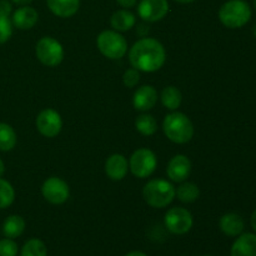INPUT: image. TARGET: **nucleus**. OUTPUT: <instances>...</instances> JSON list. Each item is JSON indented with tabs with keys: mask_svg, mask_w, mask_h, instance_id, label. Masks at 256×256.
Returning a JSON list of instances; mask_svg holds the SVG:
<instances>
[{
	"mask_svg": "<svg viewBox=\"0 0 256 256\" xmlns=\"http://www.w3.org/2000/svg\"><path fill=\"white\" fill-rule=\"evenodd\" d=\"M166 60L165 48L152 38L138 40L129 52V62L134 69L144 72H158Z\"/></svg>",
	"mask_w": 256,
	"mask_h": 256,
	"instance_id": "obj_1",
	"label": "nucleus"
},
{
	"mask_svg": "<svg viewBox=\"0 0 256 256\" xmlns=\"http://www.w3.org/2000/svg\"><path fill=\"white\" fill-rule=\"evenodd\" d=\"M162 130L168 139L176 144H185L194 136V125L192 120L179 112H172L165 116Z\"/></svg>",
	"mask_w": 256,
	"mask_h": 256,
	"instance_id": "obj_2",
	"label": "nucleus"
},
{
	"mask_svg": "<svg viewBox=\"0 0 256 256\" xmlns=\"http://www.w3.org/2000/svg\"><path fill=\"white\" fill-rule=\"evenodd\" d=\"M176 189L168 180L155 179L150 180L142 189V198L148 205L156 209L168 206L174 200Z\"/></svg>",
	"mask_w": 256,
	"mask_h": 256,
	"instance_id": "obj_3",
	"label": "nucleus"
},
{
	"mask_svg": "<svg viewBox=\"0 0 256 256\" xmlns=\"http://www.w3.org/2000/svg\"><path fill=\"white\" fill-rule=\"evenodd\" d=\"M252 18V9L244 0H229L219 10V19L230 29H238L246 24Z\"/></svg>",
	"mask_w": 256,
	"mask_h": 256,
	"instance_id": "obj_4",
	"label": "nucleus"
},
{
	"mask_svg": "<svg viewBox=\"0 0 256 256\" xmlns=\"http://www.w3.org/2000/svg\"><path fill=\"white\" fill-rule=\"evenodd\" d=\"M98 49L109 59H120L128 52V42L122 34L115 30H104L96 39Z\"/></svg>",
	"mask_w": 256,
	"mask_h": 256,
	"instance_id": "obj_5",
	"label": "nucleus"
},
{
	"mask_svg": "<svg viewBox=\"0 0 256 256\" xmlns=\"http://www.w3.org/2000/svg\"><path fill=\"white\" fill-rule=\"evenodd\" d=\"M35 54L39 62L46 66H58L64 59L62 45L52 36H44L38 42Z\"/></svg>",
	"mask_w": 256,
	"mask_h": 256,
	"instance_id": "obj_6",
	"label": "nucleus"
},
{
	"mask_svg": "<svg viewBox=\"0 0 256 256\" xmlns=\"http://www.w3.org/2000/svg\"><path fill=\"white\" fill-rule=\"evenodd\" d=\"M158 165L156 156L149 149H138L132 152L129 160V169L132 175L139 179H145L155 172Z\"/></svg>",
	"mask_w": 256,
	"mask_h": 256,
	"instance_id": "obj_7",
	"label": "nucleus"
},
{
	"mask_svg": "<svg viewBox=\"0 0 256 256\" xmlns=\"http://www.w3.org/2000/svg\"><path fill=\"white\" fill-rule=\"evenodd\" d=\"M164 222L172 234L184 235L192 228V215L184 208H172L165 214Z\"/></svg>",
	"mask_w": 256,
	"mask_h": 256,
	"instance_id": "obj_8",
	"label": "nucleus"
},
{
	"mask_svg": "<svg viewBox=\"0 0 256 256\" xmlns=\"http://www.w3.org/2000/svg\"><path fill=\"white\" fill-rule=\"evenodd\" d=\"M42 194L44 199L50 204H64L69 199V185L60 178L52 176L45 180L44 184H42Z\"/></svg>",
	"mask_w": 256,
	"mask_h": 256,
	"instance_id": "obj_9",
	"label": "nucleus"
},
{
	"mask_svg": "<svg viewBox=\"0 0 256 256\" xmlns=\"http://www.w3.org/2000/svg\"><path fill=\"white\" fill-rule=\"evenodd\" d=\"M35 124L40 134L46 138H54L62 132V120L56 110L45 109L38 115Z\"/></svg>",
	"mask_w": 256,
	"mask_h": 256,
	"instance_id": "obj_10",
	"label": "nucleus"
},
{
	"mask_svg": "<svg viewBox=\"0 0 256 256\" xmlns=\"http://www.w3.org/2000/svg\"><path fill=\"white\" fill-rule=\"evenodd\" d=\"M169 12L168 0H140L138 14L144 22H155L165 18Z\"/></svg>",
	"mask_w": 256,
	"mask_h": 256,
	"instance_id": "obj_11",
	"label": "nucleus"
},
{
	"mask_svg": "<svg viewBox=\"0 0 256 256\" xmlns=\"http://www.w3.org/2000/svg\"><path fill=\"white\" fill-rule=\"evenodd\" d=\"M192 172V162L185 155H175L172 158L166 168V174L170 180L175 182H182L189 178Z\"/></svg>",
	"mask_w": 256,
	"mask_h": 256,
	"instance_id": "obj_12",
	"label": "nucleus"
},
{
	"mask_svg": "<svg viewBox=\"0 0 256 256\" xmlns=\"http://www.w3.org/2000/svg\"><path fill=\"white\" fill-rule=\"evenodd\" d=\"M158 102V92L152 85H144L140 86L136 92H134L132 98V104L134 108L139 112H148L152 109Z\"/></svg>",
	"mask_w": 256,
	"mask_h": 256,
	"instance_id": "obj_13",
	"label": "nucleus"
},
{
	"mask_svg": "<svg viewBox=\"0 0 256 256\" xmlns=\"http://www.w3.org/2000/svg\"><path fill=\"white\" fill-rule=\"evenodd\" d=\"M128 170H129V164L126 158L122 154H112L105 162V172L108 178L114 182H120L124 179L128 174Z\"/></svg>",
	"mask_w": 256,
	"mask_h": 256,
	"instance_id": "obj_14",
	"label": "nucleus"
},
{
	"mask_svg": "<svg viewBox=\"0 0 256 256\" xmlns=\"http://www.w3.org/2000/svg\"><path fill=\"white\" fill-rule=\"evenodd\" d=\"M38 19H39V14L36 10L28 5L19 8L12 14V24L20 30H29L34 28L38 22Z\"/></svg>",
	"mask_w": 256,
	"mask_h": 256,
	"instance_id": "obj_15",
	"label": "nucleus"
},
{
	"mask_svg": "<svg viewBox=\"0 0 256 256\" xmlns=\"http://www.w3.org/2000/svg\"><path fill=\"white\" fill-rule=\"evenodd\" d=\"M219 226L222 232L228 236H239L244 230V220L235 212H228L220 218Z\"/></svg>",
	"mask_w": 256,
	"mask_h": 256,
	"instance_id": "obj_16",
	"label": "nucleus"
},
{
	"mask_svg": "<svg viewBox=\"0 0 256 256\" xmlns=\"http://www.w3.org/2000/svg\"><path fill=\"white\" fill-rule=\"evenodd\" d=\"M232 256H256V235H240L232 244Z\"/></svg>",
	"mask_w": 256,
	"mask_h": 256,
	"instance_id": "obj_17",
	"label": "nucleus"
},
{
	"mask_svg": "<svg viewBox=\"0 0 256 256\" xmlns=\"http://www.w3.org/2000/svg\"><path fill=\"white\" fill-rule=\"evenodd\" d=\"M46 4L56 16L70 18L76 14L80 0H46Z\"/></svg>",
	"mask_w": 256,
	"mask_h": 256,
	"instance_id": "obj_18",
	"label": "nucleus"
},
{
	"mask_svg": "<svg viewBox=\"0 0 256 256\" xmlns=\"http://www.w3.org/2000/svg\"><path fill=\"white\" fill-rule=\"evenodd\" d=\"M135 15L126 9L118 10L112 15L110 24L114 28L115 32H128L135 25Z\"/></svg>",
	"mask_w": 256,
	"mask_h": 256,
	"instance_id": "obj_19",
	"label": "nucleus"
},
{
	"mask_svg": "<svg viewBox=\"0 0 256 256\" xmlns=\"http://www.w3.org/2000/svg\"><path fill=\"white\" fill-rule=\"evenodd\" d=\"M25 230V220L20 215H10L5 219L2 225V232L9 239L19 238Z\"/></svg>",
	"mask_w": 256,
	"mask_h": 256,
	"instance_id": "obj_20",
	"label": "nucleus"
},
{
	"mask_svg": "<svg viewBox=\"0 0 256 256\" xmlns=\"http://www.w3.org/2000/svg\"><path fill=\"white\" fill-rule=\"evenodd\" d=\"M162 102L166 109L176 110L182 104V92L175 86H166L162 92Z\"/></svg>",
	"mask_w": 256,
	"mask_h": 256,
	"instance_id": "obj_21",
	"label": "nucleus"
},
{
	"mask_svg": "<svg viewBox=\"0 0 256 256\" xmlns=\"http://www.w3.org/2000/svg\"><path fill=\"white\" fill-rule=\"evenodd\" d=\"M16 145V134L6 122H0V150L10 152Z\"/></svg>",
	"mask_w": 256,
	"mask_h": 256,
	"instance_id": "obj_22",
	"label": "nucleus"
},
{
	"mask_svg": "<svg viewBox=\"0 0 256 256\" xmlns=\"http://www.w3.org/2000/svg\"><path fill=\"white\" fill-rule=\"evenodd\" d=\"M135 128H136L140 134L145 135V136H150V135H154L156 132L158 122L152 115L142 114L135 120Z\"/></svg>",
	"mask_w": 256,
	"mask_h": 256,
	"instance_id": "obj_23",
	"label": "nucleus"
},
{
	"mask_svg": "<svg viewBox=\"0 0 256 256\" xmlns=\"http://www.w3.org/2000/svg\"><path fill=\"white\" fill-rule=\"evenodd\" d=\"M199 195L200 190L196 184H194V182H184V184L178 188L175 196H178V199L182 202H192L199 198Z\"/></svg>",
	"mask_w": 256,
	"mask_h": 256,
	"instance_id": "obj_24",
	"label": "nucleus"
},
{
	"mask_svg": "<svg viewBox=\"0 0 256 256\" xmlns=\"http://www.w3.org/2000/svg\"><path fill=\"white\" fill-rule=\"evenodd\" d=\"M20 256H48V249L42 240L30 239L22 248Z\"/></svg>",
	"mask_w": 256,
	"mask_h": 256,
	"instance_id": "obj_25",
	"label": "nucleus"
},
{
	"mask_svg": "<svg viewBox=\"0 0 256 256\" xmlns=\"http://www.w3.org/2000/svg\"><path fill=\"white\" fill-rule=\"evenodd\" d=\"M15 192L12 185L0 178V209H6L14 202Z\"/></svg>",
	"mask_w": 256,
	"mask_h": 256,
	"instance_id": "obj_26",
	"label": "nucleus"
},
{
	"mask_svg": "<svg viewBox=\"0 0 256 256\" xmlns=\"http://www.w3.org/2000/svg\"><path fill=\"white\" fill-rule=\"evenodd\" d=\"M12 34V22L8 16L0 15V45L6 42Z\"/></svg>",
	"mask_w": 256,
	"mask_h": 256,
	"instance_id": "obj_27",
	"label": "nucleus"
},
{
	"mask_svg": "<svg viewBox=\"0 0 256 256\" xmlns=\"http://www.w3.org/2000/svg\"><path fill=\"white\" fill-rule=\"evenodd\" d=\"M18 244L12 239L0 240V256H16L18 255Z\"/></svg>",
	"mask_w": 256,
	"mask_h": 256,
	"instance_id": "obj_28",
	"label": "nucleus"
},
{
	"mask_svg": "<svg viewBox=\"0 0 256 256\" xmlns=\"http://www.w3.org/2000/svg\"><path fill=\"white\" fill-rule=\"evenodd\" d=\"M140 80V74H139V70L134 69H128L125 70L124 72V76H122V82H124V85L126 88H135L138 85Z\"/></svg>",
	"mask_w": 256,
	"mask_h": 256,
	"instance_id": "obj_29",
	"label": "nucleus"
},
{
	"mask_svg": "<svg viewBox=\"0 0 256 256\" xmlns=\"http://www.w3.org/2000/svg\"><path fill=\"white\" fill-rule=\"evenodd\" d=\"M12 4H10V2H8V0H0V15L2 16H8L9 18V15L12 14Z\"/></svg>",
	"mask_w": 256,
	"mask_h": 256,
	"instance_id": "obj_30",
	"label": "nucleus"
},
{
	"mask_svg": "<svg viewBox=\"0 0 256 256\" xmlns=\"http://www.w3.org/2000/svg\"><path fill=\"white\" fill-rule=\"evenodd\" d=\"M116 2L120 6L125 8V9H129V8H134L136 5L138 0H116Z\"/></svg>",
	"mask_w": 256,
	"mask_h": 256,
	"instance_id": "obj_31",
	"label": "nucleus"
},
{
	"mask_svg": "<svg viewBox=\"0 0 256 256\" xmlns=\"http://www.w3.org/2000/svg\"><path fill=\"white\" fill-rule=\"evenodd\" d=\"M12 2H15V4H18V5H22V6H24V5H28V4H30V2H32V0H12Z\"/></svg>",
	"mask_w": 256,
	"mask_h": 256,
	"instance_id": "obj_32",
	"label": "nucleus"
},
{
	"mask_svg": "<svg viewBox=\"0 0 256 256\" xmlns=\"http://www.w3.org/2000/svg\"><path fill=\"white\" fill-rule=\"evenodd\" d=\"M250 222H252V229L255 230V232H256V210L254 212H252V220H250Z\"/></svg>",
	"mask_w": 256,
	"mask_h": 256,
	"instance_id": "obj_33",
	"label": "nucleus"
},
{
	"mask_svg": "<svg viewBox=\"0 0 256 256\" xmlns=\"http://www.w3.org/2000/svg\"><path fill=\"white\" fill-rule=\"evenodd\" d=\"M125 256H148V255L144 254V252H128Z\"/></svg>",
	"mask_w": 256,
	"mask_h": 256,
	"instance_id": "obj_34",
	"label": "nucleus"
},
{
	"mask_svg": "<svg viewBox=\"0 0 256 256\" xmlns=\"http://www.w3.org/2000/svg\"><path fill=\"white\" fill-rule=\"evenodd\" d=\"M4 172H5V165H4V162H2V160L0 159V178H2V175H4Z\"/></svg>",
	"mask_w": 256,
	"mask_h": 256,
	"instance_id": "obj_35",
	"label": "nucleus"
},
{
	"mask_svg": "<svg viewBox=\"0 0 256 256\" xmlns=\"http://www.w3.org/2000/svg\"><path fill=\"white\" fill-rule=\"evenodd\" d=\"M176 2H180V4H189V2H195V0H175Z\"/></svg>",
	"mask_w": 256,
	"mask_h": 256,
	"instance_id": "obj_36",
	"label": "nucleus"
},
{
	"mask_svg": "<svg viewBox=\"0 0 256 256\" xmlns=\"http://www.w3.org/2000/svg\"><path fill=\"white\" fill-rule=\"evenodd\" d=\"M254 35H255V38H256V24H255V26H254Z\"/></svg>",
	"mask_w": 256,
	"mask_h": 256,
	"instance_id": "obj_37",
	"label": "nucleus"
},
{
	"mask_svg": "<svg viewBox=\"0 0 256 256\" xmlns=\"http://www.w3.org/2000/svg\"><path fill=\"white\" fill-rule=\"evenodd\" d=\"M254 6H255V9H256V0H254Z\"/></svg>",
	"mask_w": 256,
	"mask_h": 256,
	"instance_id": "obj_38",
	"label": "nucleus"
},
{
	"mask_svg": "<svg viewBox=\"0 0 256 256\" xmlns=\"http://www.w3.org/2000/svg\"><path fill=\"white\" fill-rule=\"evenodd\" d=\"M202 256H212V255H202Z\"/></svg>",
	"mask_w": 256,
	"mask_h": 256,
	"instance_id": "obj_39",
	"label": "nucleus"
}]
</instances>
